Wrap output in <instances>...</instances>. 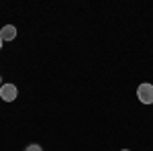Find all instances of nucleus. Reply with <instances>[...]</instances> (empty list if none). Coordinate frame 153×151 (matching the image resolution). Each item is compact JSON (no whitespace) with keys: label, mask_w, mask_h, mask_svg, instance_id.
Returning a JSON list of instances; mask_svg holds the SVG:
<instances>
[{"label":"nucleus","mask_w":153,"mask_h":151,"mask_svg":"<svg viewBox=\"0 0 153 151\" xmlns=\"http://www.w3.org/2000/svg\"><path fill=\"white\" fill-rule=\"evenodd\" d=\"M137 98L141 100L143 104H153V84L143 82L141 86L137 88Z\"/></svg>","instance_id":"nucleus-1"},{"label":"nucleus","mask_w":153,"mask_h":151,"mask_svg":"<svg viewBox=\"0 0 153 151\" xmlns=\"http://www.w3.org/2000/svg\"><path fill=\"white\" fill-rule=\"evenodd\" d=\"M0 37H2V41H12V39L16 37V27H12V25H4L2 31H0Z\"/></svg>","instance_id":"nucleus-3"},{"label":"nucleus","mask_w":153,"mask_h":151,"mask_svg":"<svg viewBox=\"0 0 153 151\" xmlns=\"http://www.w3.org/2000/svg\"><path fill=\"white\" fill-rule=\"evenodd\" d=\"M123 151H129V149H123Z\"/></svg>","instance_id":"nucleus-7"},{"label":"nucleus","mask_w":153,"mask_h":151,"mask_svg":"<svg viewBox=\"0 0 153 151\" xmlns=\"http://www.w3.org/2000/svg\"><path fill=\"white\" fill-rule=\"evenodd\" d=\"M25 151H43V149H41L39 145H29V147H27Z\"/></svg>","instance_id":"nucleus-4"},{"label":"nucleus","mask_w":153,"mask_h":151,"mask_svg":"<svg viewBox=\"0 0 153 151\" xmlns=\"http://www.w3.org/2000/svg\"><path fill=\"white\" fill-rule=\"evenodd\" d=\"M0 98L4 102H12L16 98V86L14 84H2L0 86Z\"/></svg>","instance_id":"nucleus-2"},{"label":"nucleus","mask_w":153,"mask_h":151,"mask_svg":"<svg viewBox=\"0 0 153 151\" xmlns=\"http://www.w3.org/2000/svg\"><path fill=\"white\" fill-rule=\"evenodd\" d=\"M2 43H4V41H2V37H0V49H2Z\"/></svg>","instance_id":"nucleus-5"},{"label":"nucleus","mask_w":153,"mask_h":151,"mask_svg":"<svg viewBox=\"0 0 153 151\" xmlns=\"http://www.w3.org/2000/svg\"><path fill=\"white\" fill-rule=\"evenodd\" d=\"M0 82H2V78H0ZM0 86H2V84H0Z\"/></svg>","instance_id":"nucleus-6"}]
</instances>
